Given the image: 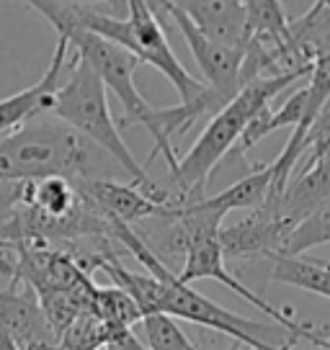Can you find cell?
<instances>
[{
    "mask_svg": "<svg viewBox=\"0 0 330 350\" xmlns=\"http://www.w3.org/2000/svg\"><path fill=\"white\" fill-rule=\"evenodd\" d=\"M75 186L101 214L127 221V224H137L144 219H170L173 206H176V201L170 204L155 201L137 183L127 186V183H116L109 178H80L75 180Z\"/></svg>",
    "mask_w": 330,
    "mask_h": 350,
    "instance_id": "7",
    "label": "cell"
},
{
    "mask_svg": "<svg viewBox=\"0 0 330 350\" xmlns=\"http://www.w3.org/2000/svg\"><path fill=\"white\" fill-rule=\"evenodd\" d=\"M124 5H127V18H114V16H106L101 11L96 13L90 8L86 13V26L90 31L101 33L111 42L121 44L124 49L134 52L140 57V62L155 67L160 75L173 83L181 100L196 98L207 88V83L196 80L176 57L173 46L165 39V31L155 16L153 5L147 0H124Z\"/></svg>",
    "mask_w": 330,
    "mask_h": 350,
    "instance_id": "4",
    "label": "cell"
},
{
    "mask_svg": "<svg viewBox=\"0 0 330 350\" xmlns=\"http://www.w3.org/2000/svg\"><path fill=\"white\" fill-rule=\"evenodd\" d=\"M0 350H21V345L11 335V329L3 325V319H0Z\"/></svg>",
    "mask_w": 330,
    "mask_h": 350,
    "instance_id": "19",
    "label": "cell"
},
{
    "mask_svg": "<svg viewBox=\"0 0 330 350\" xmlns=\"http://www.w3.org/2000/svg\"><path fill=\"white\" fill-rule=\"evenodd\" d=\"M330 242V198L312 208L307 217L299 219L284 242V255H302L309 247Z\"/></svg>",
    "mask_w": 330,
    "mask_h": 350,
    "instance_id": "17",
    "label": "cell"
},
{
    "mask_svg": "<svg viewBox=\"0 0 330 350\" xmlns=\"http://www.w3.org/2000/svg\"><path fill=\"white\" fill-rule=\"evenodd\" d=\"M111 237L119 242L129 255H134L144 271H150V273H155L163 281V312H168V314H173L178 319H186L191 325L217 329V332L235 340L238 345H248L251 350H292L289 345H274L271 342L274 335H286V338H292L297 342V338L284 325H279V322L276 325H264V322H255V319L240 317L235 312H227L217 301L207 299L204 294H199L196 288H191V284L181 281L178 273H173L165 265V260L155 252L153 245L144 240L140 232H134L132 224L111 219Z\"/></svg>",
    "mask_w": 330,
    "mask_h": 350,
    "instance_id": "2",
    "label": "cell"
},
{
    "mask_svg": "<svg viewBox=\"0 0 330 350\" xmlns=\"http://www.w3.org/2000/svg\"><path fill=\"white\" fill-rule=\"evenodd\" d=\"M251 42L266 46L289 44V18L279 0H245Z\"/></svg>",
    "mask_w": 330,
    "mask_h": 350,
    "instance_id": "14",
    "label": "cell"
},
{
    "mask_svg": "<svg viewBox=\"0 0 330 350\" xmlns=\"http://www.w3.org/2000/svg\"><path fill=\"white\" fill-rule=\"evenodd\" d=\"M312 67H299V70H289L281 75H268L251 80L232 96L225 106H222L204 131L199 134L194 147L188 150L181 160H178L176 170H170V180L176 186L178 204H188V201H199L201 198V188L210 183L212 173L220 167V163L235 150L242 131L248 129V124L271 106V100L286 90L292 83H297L299 77L309 75Z\"/></svg>",
    "mask_w": 330,
    "mask_h": 350,
    "instance_id": "1",
    "label": "cell"
},
{
    "mask_svg": "<svg viewBox=\"0 0 330 350\" xmlns=\"http://www.w3.org/2000/svg\"><path fill=\"white\" fill-rule=\"evenodd\" d=\"M160 11L176 23L183 42H186L191 57L196 59L201 75L207 80V85L220 90L222 96L232 98L242 88V62H245V49L242 46H230L217 39H212L210 33H204L196 23L188 18L186 13L178 8L176 3H165Z\"/></svg>",
    "mask_w": 330,
    "mask_h": 350,
    "instance_id": "5",
    "label": "cell"
},
{
    "mask_svg": "<svg viewBox=\"0 0 330 350\" xmlns=\"http://www.w3.org/2000/svg\"><path fill=\"white\" fill-rule=\"evenodd\" d=\"M173 3L212 39L242 49L251 42L245 0H173Z\"/></svg>",
    "mask_w": 330,
    "mask_h": 350,
    "instance_id": "10",
    "label": "cell"
},
{
    "mask_svg": "<svg viewBox=\"0 0 330 350\" xmlns=\"http://www.w3.org/2000/svg\"><path fill=\"white\" fill-rule=\"evenodd\" d=\"M67 70H70L67 80L65 83L60 80L52 106H49V113L62 119L65 124H70L86 139L99 144L103 152L111 154V160L119 165L121 170L132 178V183H137L147 196H153L160 204L176 201L168 193V188H160L147 175L144 165L137 163L132 150L127 147L119 131V124L111 116L109 93H106L109 88L101 80L99 72L75 52H73V59L67 62Z\"/></svg>",
    "mask_w": 330,
    "mask_h": 350,
    "instance_id": "3",
    "label": "cell"
},
{
    "mask_svg": "<svg viewBox=\"0 0 330 350\" xmlns=\"http://www.w3.org/2000/svg\"><path fill=\"white\" fill-rule=\"evenodd\" d=\"M42 350H49V348H42Z\"/></svg>",
    "mask_w": 330,
    "mask_h": 350,
    "instance_id": "23",
    "label": "cell"
},
{
    "mask_svg": "<svg viewBox=\"0 0 330 350\" xmlns=\"http://www.w3.org/2000/svg\"><path fill=\"white\" fill-rule=\"evenodd\" d=\"M142 340L150 350H199L178 325V317L168 312H153L140 319Z\"/></svg>",
    "mask_w": 330,
    "mask_h": 350,
    "instance_id": "16",
    "label": "cell"
},
{
    "mask_svg": "<svg viewBox=\"0 0 330 350\" xmlns=\"http://www.w3.org/2000/svg\"><path fill=\"white\" fill-rule=\"evenodd\" d=\"M292 230L294 224L279 217L276 201H266L261 206L251 208V214L242 217L240 221L222 227L217 240L225 258L253 260V258H268L274 252L284 250V242Z\"/></svg>",
    "mask_w": 330,
    "mask_h": 350,
    "instance_id": "6",
    "label": "cell"
},
{
    "mask_svg": "<svg viewBox=\"0 0 330 350\" xmlns=\"http://www.w3.org/2000/svg\"><path fill=\"white\" fill-rule=\"evenodd\" d=\"M266 260H271V281L330 299V265L325 260H305L302 255L284 252H274Z\"/></svg>",
    "mask_w": 330,
    "mask_h": 350,
    "instance_id": "13",
    "label": "cell"
},
{
    "mask_svg": "<svg viewBox=\"0 0 330 350\" xmlns=\"http://www.w3.org/2000/svg\"><path fill=\"white\" fill-rule=\"evenodd\" d=\"M67 55H70V42L65 36H57V46L52 62L47 67V72L42 75L39 83H34L31 88H26L16 96L0 100V134H8L16 126H21L23 121L34 119L39 113H49L52 98H55V90L60 85V77L62 70L67 65Z\"/></svg>",
    "mask_w": 330,
    "mask_h": 350,
    "instance_id": "9",
    "label": "cell"
},
{
    "mask_svg": "<svg viewBox=\"0 0 330 350\" xmlns=\"http://www.w3.org/2000/svg\"><path fill=\"white\" fill-rule=\"evenodd\" d=\"M147 3L153 5V11H160V8H163L165 3H173V0H147Z\"/></svg>",
    "mask_w": 330,
    "mask_h": 350,
    "instance_id": "20",
    "label": "cell"
},
{
    "mask_svg": "<svg viewBox=\"0 0 330 350\" xmlns=\"http://www.w3.org/2000/svg\"><path fill=\"white\" fill-rule=\"evenodd\" d=\"M274 163L268 165H261V167H253L251 173L240 178V180H235L232 186H227L225 191L220 193H214V196L204 198V204L212 208H217L222 211L225 217L235 211V208H255L266 204V201H271L274 196Z\"/></svg>",
    "mask_w": 330,
    "mask_h": 350,
    "instance_id": "12",
    "label": "cell"
},
{
    "mask_svg": "<svg viewBox=\"0 0 330 350\" xmlns=\"http://www.w3.org/2000/svg\"><path fill=\"white\" fill-rule=\"evenodd\" d=\"M315 3H320V5H322V3H330V0H315Z\"/></svg>",
    "mask_w": 330,
    "mask_h": 350,
    "instance_id": "21",
    "label": "cell"
},
{
    "mask_svg": "<svg viewBox=\"0 0 330 350\" xmlns=\"http://www.w3.org/2000/svg\"><path fill=\"white\" fill-rule=\"evenodd\" d=\"M90 312H96L101 319L121 327H137L142 319V309L119 286H96L90 296Z\"/></svg>",
    "mask_w": 330,
    "mask_h": 350,
    "instance_id": "15",
    "label": "cell"
},
{
    "mask_svg": "<svg viewBox=\"0 0 330 350\" xmlns=\"http://www.w3.org/2000/svg\"><path fill=\"white\" fill-rule=\"evenodd\" d=\"M0 319L11 329L21 350L52 348L57 342L55 329L49 327L45 309H42L39 294L29 284L11 281L8 288L0 291Z\"/></svg>",
    "mask_w": 330,
    "mask_h": 350,
    "instance_id": "8",
    "label": "cell"
},
{
    "mask_svg": "<svg viewBox=\"0 0 330 350\" xmlns=\"http://www.w3.org/2000/svg\"><path fill=\"white\" fill-rule=\"evenodd\" d=\"M330 198V154L320 157L315 163H302L297 173L289 178L281 196L276 198L279 217L297 224L318 208L322 201Z\"/></svg>",
    "mask_w": 330,
    "mask_h": 350,
    "instance_id": "11",
    "label": "cell"
},
{
    "mask_svg": "<svg viewBox=\"0 0 330 350\" xmlns=\"http://www.w3.org/2000/svg\"><path fill=\"white\" fill-rule=\"evenodd\" d=\"M23 188L26 180H0V227L11 221L23 204Z\"/></svg>",
    "mask_w": 330,
    "mask_h": 350,
    "instance_id": "18",
    "label": "cell"
},
{
    "mask_svg": "<svg viewBox=\"0 0 330 350\" xmlns=\"http://www.w3.org/2000/svg\"><path fill=\"white\" fill-rule=\"evenodd\" d=\"M103 350H111V348H103ZM140 350H144V348H140ZM147 350H150V348H147Z\"/></svg>",
    "mask_w": 330,
    "mask_h": 350,
    "instance_id": "22",
    "label": "cell"
}]
</instances>
